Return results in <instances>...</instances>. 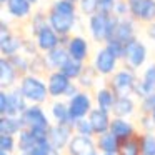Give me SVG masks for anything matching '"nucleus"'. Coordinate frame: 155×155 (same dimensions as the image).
I'll return each mask as SVG.
<instances>
[{
  "instance_id": "f257e3e1",
  "label": "nucleus",
  "mask_w": 155,
  "mask_h": 155,
  "mask_svg": "<svg viewBox=\"0 0 155 155\" xmlns=\"http://www.w3.org/2000/svg\"><path fill=\"white\" fill-rule=\"evenodd\" d=\"M117 24H118V17L104 14V12H97V14L87 17L88 37L97 45H105V42L114 37Z\"/></svg>"
},
{
  "instance_id": "f03ea898",
  "label": "nucleus",
  "mask_w": 155,
  "mask_h": 155,
  "mask_svg": "<svg viewBox=\"0 0 155 155\" xmlns=\"http://www.w3.org/2000/svg\"><path fill=\"white\" fill-rule=\"evenodd\" d=\"M18 88L22 90L24 97L27 98L28 104H45L50 98L48 95V87L47 82L44 80V77L35 74H27L20 78L18 82Z\"/></svg>"
},
{
  "instance_id": "7ed1b4c3",
  "label": "nucleus",
  "mask_w": 155,
  "mask_h": 155,
  "mask_svg": "<svg viewBox=\"0 0 155 155\" xmlns=\"http://www.w3.org/2000/svg\"><path fill=\"white\" fill-rule=\"evenodd\" d=\"M27 98L24 97L22 90L18 87H14L10 90H2L0 92V115L7 117H20L28 107Z\"/></svg>"
},
{
  "instance_id": "20e7f679",
  "label": "nucleus",
  "mask_w": 155,
  "mask_h": 155,
  "mask_svg": "<svg viewBox=\"0 0 155 155\" xmlns=\"http://www.w3.org/2000/svg\"><path fill=\"white\" fill-rule=\"evenodd\" d=\"M137 82H138V77L135 74V70L125 67V65L118 67V70L107 78L108 87L115 92L117 97H120V95H134Z\"/></svg>"
},
{
  "instance_id": "39448f33",
  "label": "nucleus",
  "mask_w": 155,
  "mask_h": 155,
  "mask_svg": "<svg viewBox=\"0 0 155 155\" xmlns=\"http://www.w3.org/2000/svg\"><path fill=\"white\" fill-rule=\"evenodd\" d=\"M147 57H148L147 45H145L138 37H135L125 45V57H124V60H122V64H124L125 67H128V68L137 72L138 68H142V65H145Z\"/></svg>"
},
{
  "instance_id": "423d86ee",
  "label": "nucleus",
  "mask_w": 155,
  "mask_h": 155,
  "mask_svg": "<svg viewBox=\"0 0 155 155\" xmlns=\"http://www.w3.org/2000/svg\"><path fill=\"white\" fill-rule=\"evenodd\" d=\"M118 60L105 45H98L97 52H95L94 58H92V65L94 68L100 74V77H110L118 70Z\"/></svg>"
},
{
  "instance_id": "0eeeda50",
  "label": "nucleus",
  "mask_w": 155,
  "mask_h": 155,
  "mask_svg": "<svg viewBox=\"0 0 155 155\" xmlns=\"http://www.w3.org/2000/svg\"><path fill=\"white\" fill-rule=\"evenodd\" d=\"M48 24L60 37H70L74 35L75 27L78 24V14H60L48 8Z\"/></svg>"
},
{
  "instance_id": "6e6552de",
  "label": "nucleus",
  "mask_w": 155,
  "mask_h": 155,
  "mask_svg": "<svg viewBox=\"0 0 155 155\" xmlns=\"http://www.w3.org/2000/svg\"><path fill=\"white\" fill-rule=\"evenodd\" d=\"M68 112H70L72 122H77L80 118L88 117V114L94 108V100L92 95L88 94V90H80L77 95H74L72 98H68Z\"/></svg>"
},
{
  "instance_id": "1a4fd4ad",
  "label": "nucleus",
  "mask_w": 155,
  "mask_h": 155,
  "mask_svg": "<svg viewBox=\"0 0 155 155\" xmlns=\"http://www.w3.org/2000/svg\"><path fill=\"white\" fill-rule=\"evenodd\" d=\"M20 120L24 124V128H45V130H50L52 127L45 110L38 104L28 105L25 108V112L20 115Z\"/></svg>"
},
{
  "instance_id": "9d476101",
  "label": "nucleus",
  "mask_w": 155,
  "mask_h": 155,
  "mask_svg": "<svg viewBox=\"0 0 155 155\" xmlns=\"http://www.w3.org/2000/svg\"><path fill=\"white\" fill-rule=\"evenodd\" d=\"M72 82L74 80H70L64 72L52 70L50 74L47 75V87H48V95H50V98H55V100L64 98L65 94H67V90H68V87L72 85Z\"/></svg>"
},
{
  "instance_id": "9b49d317",
  "label": "nucleus",
  "mask_w": 155,
  "mask_h": 155,
  "mask_svg": "<svg viewBox=\"0 0 155 155\" xmlns=\"http://www.w3.org/2000/svg\"><path fill=\"white\" fill-rule=\"evenodd\" d=\"M67 52L70 55V58L78 62H87L90 57V42L87 40V37H84L82 34H74L70 35L67 42Z\"/></svg>"
},
{
  "instance_id": "f8f14e48",
  "label": "nucleus",
  "mask_w": 155,
  "mask_h": 155,
  "mask_svg": "<svg viewBox=\"0 0 155 155\" xmlns=\"http://www.w3.org/2000/svg\"><path fill=\"white\" fill-rule=\"evenodd\" d=\"M75 130L72 125H62V124H54L48 130V140L52 147L58 150H67V145L70 143Z\"/></svg>"
},
{
  "instance_id": "ddd939ff",
  "label": "nucleus",
  "mask_w": 155,
  "mask_h": 155,
  "mask_svg": "<svg viewBox=\"0 0 155 155\" xmlns=\"http://www.w3.org/2000/svg\"><path fill=\"white\" fill-rule=\"evenodd\" d=\"M97 150L95 137H85V135L74 134L70 143L67 145V155H92Z\"/></svg>"
},
{
  "instance_id": "4468645a",
  "label": "nucleus",
  "mask_w": 155,
  "mask_h": 155,
  "mask_svg": "<svg viewBox=\"0 0 155 155\" xmlns=\"http://www.w3.org/2000/svg\"><path fill=\"white\" fill-rule=\"evenodd\" d=\"M34 7L35 5L30 0H7V4L4 5L8 17L15 18L18 22L30 20V17L34 15Z\"/></svg>"
},
{
  "instance_id": "2eb2a0df",
  "label": "nucleus",
  "mask_w": 155,
  "mask_h": 155,
  "mask_svg": "<svg viewBox=\"0 0 155 155\" xmlns=\"http://www.w3.org/2000/svg\"><path fill=\"white\" fill-rule=\"evenodd\" d=\"M34 38H35V42H37V47L42 54H47V52L57 48L58 45H62V37L52 28L50 24L45 25Z\"/></svg>"
},
{
  "instance_id": "dca6fc26",
  "label": "nucleus",
  "mask_w": 155,
  "mask_h": 155,
  "mask_svg": "<svg viewBox=\"0 0 155 155\" xmlns=\"http://www.w3.org/2000/svg\"><path fill=\"white\" fill-rule=\"evenodd\" d=\"M22 75L18 74V70L15 68V65L12 64V60L8 57H2L0 58V85L2 90H10L15 85L20 82Z\"/></svg>"
},
{
  "instance_id": "f3484780",
  "label": "nucleus",
  "mask_w": 155,
  "mask_h": 155,
  "mask_svg": "<svg viewBox=\"0 0 155 155\" xmlns=\"http://www.w3.org/2000/svg\"><path fill=\"white\" fill-rule=\"evenodd\" d=\"M153 92H155V62H152L145 67L142 77L138 78L134 95L138 98H143L147 95L153 94Z\"/></svg>"
},
{
  "instance_id": "a211bd4d",
  "label": "nucleus",
  "mask_w": 155,
  "mask_h": 155,
  "mask_svg": "<svg viewBox=\"0 0 155 155\" xmlns=\"http://www.w3.org/2000/svg\"><path fill=\"white\" fill-rule=\"evenodd\" d=\"M88 120H90L92 127H94V130H95V137H97V135H102V134L110 130L112 114L107 110H102V108L95 107V108H92V112L88 114Z\"/></svg>"
},
{
  "instance_id": "6ab92c4d",
  "label": "nucleus",
  "mask_w": 155,
  "mask_h": 155,
  "mask_svg": "<svg viewBox=\"0 0 155 155\" xmlns=\"http://www.w3.org/2000/svg\"><path fill=\"white\" fill-rule=\"evenodd\" d=\"M137 37V22L132 17H125V18H118V24L115 27L114 37L117 40L124 42V44H128L132 38Z\"/></svg>"
},
{
  "instance_id": "aec40b11",
  "label": "nucleus",
  "mask_w": 155,
  "mask_h": 155,
  "mask_svg": "<svg viewBox=\"0 0 155 155\" xmlns=\"http://www.w3.org/2000/svg\"><path fill=\"white\" fill-rule=\"evenodd\" d=\"M110 132L118 138V140H127V138L134 137L138 134L137 127L132 124L130 120L122 117H112V124H110Z\"/></svg>"
},
{
  "instance_id": "412c9836",
  "label": "nucleus",
  "mask_w": 155,
  "mask_h": 155,
  "mask_svg": "<svg viewBox=\"0 0 155 155\" xmlns=\"http://www.w3.org/2000/svg\"><path fill=\"white\" fill-rule=\"evenodd\" d=\"M137 110V102H135L134 95H120L115 100V105L112 108V117H122L127 118L132 117Z\"/></svg>"
},
{
  "instance_id": "4be33fe9",
  "label": "nucleus",
  "mask_w": 155,
  "mask_h": 155,
  "mask_svg": "<svg viewBox=\"0 0 155 155\" xmlns=\"http://www.w3.org/2000/svg\"><path fill=\"white\" fill-rule=\"evenodd\" d=\"M44 55H45V60H47V65H48V70L50 72L52 70H60V68L67 64L68 58H70L65 45H58L57 48H54V50L47 52V54H44Z\"/></svg>"
},
{
  "instance_id": "5701e85b",
  "label": "nucleus",
  "mask_w": 155,
  "mask_h": 155,
  "mask_svg": "<svg viewBox=\"0 0 155 155\" xmlns=\"http://www.w3.org/2000/svg\"><path fill=\"white\" fill-rule=\"evenodd\" d=\"M24 40L25 38L22 35H18L17 32L10 35L8 38L0 40V50H2V57H12V55L22 54L24 48Z\"/></svg>"
},
{
  "instance_id": "b1692460",
  "label": "nucleus",
  "mask_w": 155,
  "mask_h": 155,
  "mask_svg": "<svg viewBox=\"0 0 155 155\" xmlns=\"http://www.w3.org/2000/svg\"><path fill=\"white\" fill-rule=\"evenodd\" d=\"M115 100H117V95H115V92L108 87V84H105L104 87L97 88V92H95V105H97L98 108H102V110H107L112 114Z\"/></svg>"
},
{
  "instance_id": "393cba45",
  "label": "nucleus",
  "mask_w": 155,
  "mask_h": 155,
  "mask_svg": "<svg viewBox=\"0 0 155 155\" xmlns=\"http://www.w3.org/2000/svg\"><path fill=\"white\" fill-rule=\"evenodd\" d=\"M95 142H97V150L100 153H117L118 145H120V140L110 130L102 134V135H97Z\"/></svg>"
},
{
  "instance_id": "a878e982",
  "label": "nucleus",
  "mask_w": 155,
  "mask_h": 155,
  "mask_svg": "<svg viewBox=\"0 0 155 155\" xmlns=\"http://www.w3.org/2000/svg\"><path fill=\"white\" fill-rule=\"evenodd\" d=\"M50 114L52 118L55 120V124H62V125H72L74 127V122L70 118V112H68V102L64 100H55L50 107Z\"/></svg>"
},
{
  "instance_id": "bb28decb",
  "label": "nucleus",
  "mask_w": 155,
  "mask_h": 155,
  "mask_svg": "<svg viewBox=\"0 0 155 155\" xmlns=\"http://www.w3.org/2000/svg\"><path fill=\"white\" fill-rule=\"evenodd\" d=\"M98 77H100V74L94 68V65H85L82 75L75 82L78 84V87H80L82 90H92V88L95 87V84H97Z\"/></svg>"
},
{
  "instance_id": "cd10ccee",
  "label": "nucleus",
  "mask_w": 155,
  "mask_h": 155,
  "mask_svg": "<svg viewBox=\"0 0 155 155\" xmlns=\"http://www.w3.org/2000/svg\"><path fill=\"white\" fill-rule=\"evenodd\" d=\"M117 155H142V145H140V132L134 137L122 140L118 145Z\"/></svg>"
},
{
  "instance_id": "c85d7f7f",
  "label": "nucleus",
  "mask_w": 155,
  "mask_h": 155,
  "mask_svg": "<svg viewBox=\"0 0 155 155\" xmlns=\"http://www.w3.org/2000/svg\"><path fill=\"white\" fill-rule=\"evenodd\" d=\"M24 128L20 117H7V115H2L0 117V134H7V135H15L18 134Z\"/></svg>"
},
{
  "instance_id": "c756f323",
  "label": "nucleus",
  "mask_w": 155,
  "mask_h": 155,
  "mask_svg": "<svg viewBox=\"0 0 155 155\" xmlns=\"http://www.w3.org/2000/svg\"><path fill=\"white\" fill-rule=\"evenodd\" d=\"M17 142H18V152H27V153H30L32 148L37 145L38 138L32 134L30 128H22V132L17 135Z\"/></svg>"
},
{
  "instance_id": "7c9ffc66",
  "label": "nucleus",
  "mask_w": 155,
  "mask_h": 155,
  "mask_svg": "<svg viewBox=\"0 0 155 155\" xmlns=\"http://www.w3.org/2000/svg\"><path fill=\"white\" fill-rule=\"evenodd\" d=\"M47 24H48V12L37 10L30 17V22H28V27H30V35H32V37H35V35H37Z\"/></svg>"
},
{
  "instance_id": "2f4dec72",
  "label": "nucleus",
  "mask_w": 155,
  "mask_h": 155,
  "mask_svg": "<svg viewBox=\"0 0 155 155\" xmlns=\"http://www.w3.org/2000/svg\"><path fill=\"white\" fill-rule=\"evenodd\" d=\"M85 68V64L84 62H78V60H74V58H68L67 64L64 65V67L60 68V72H64L65 75H67L70 80H77L78 77L82 75V72H84Z\"/></svg>"
},
{
  "instance_id": "473e14b6",
  "label": "nucleus",
  "mask_w": 155,
  "mask_h": 155,
  "mask_svg": "<svg viewBox=\"0 0 155 155\" xmlns=\"http://www.w3.org/2000/svg\"><path fill=\"white\" fill-rule=\"evenodd\" d=\"M142 155H155V134L153 132H140Z\"/></svg>"
},
{
  "instance_id": "72a5a7b5",
  "label": "nucleus",
  "mask_w": 155,
  "mask_h": 155,
  "mask_svg": "<svg viewBox=\"0 0 155 155\" xmlns=\"http://www.w3.org/2000/svg\"><path fill=\"white\" fill-rule=\"evenodd\" d=\"M12 60V64L15 65V68L18 70V74L24 77V75L30 74V57H27L25 54H17L8 57Z\"/></svg>"
},
{
  "instance_id": "f704fd0d",
  "label": "nucleus",
  "mask_w": 155,
  "mask_h": 155,
  "mask_svg": "<svg viewBox=\"0 0 155 155\" xmlns=\"http://www.w3.org/2000/svg\"><path fill=\"white\" fill-rule=\"evenodd\" d=\"M77 5H78V14L84 15V17H90V15L98 12L100 0H78Z\"/></svg>"
},
{
  "instance_id": "c9c22d12",
  "label": "nucleus",
  "mask_w": 155,
  "mask_h": 155,
  "mask_svg": "<svg viewBox=\"0 0 155 155\" xmlns=\"http://www.w3.org/2000/svg\"><path fill=\"white\" fill-rule=\"evenodd\" d=\"M74 130H75V134H78V135H85V137H95V130H94V127H92L88 117L80 118V120L75 122V124H74Z\"/></svg>"
},
{
  "instance_id": "e433bc0d",
  "label": "nucleus",
  "mask_w": 155,
  "mask_h": 155,
  "mask_svg": "<svg viewBox=\"0 0 155 155\" xmlns=\"http://www.w3.org/2000/svg\"><path fill=\"white\" fill-rule=\"evenodd\" d=\"M125 45H127V44L117 40V38H110V40L105 42V47H107L108 50H110L120 62L124 60V57H125Z\"/></svg>"
},
{
  "instance_id": "4c0bfd02",
  "label": "nucleus",
  "mask_w": 155,
  "mask_h": 155,
  "mask_svg": "<svg viewBox=\"0 0 155 155\" xmlns=\"http://www.w3.org/2000/svg\"><path fill=\"white\" fill-rule=\"evenodd\" d=\"M17 148H18V142H17V137H15V135L0 134V150L14 153Z\"/></svg>"
},
{
  "instance_id": "58836bf2",
  "label": "nucleus",
  "mask_w": 155,
  "mask_h": 155,
  "mask_svg": "<svg viewBox=\"0 0 155 155\" xmlns=\"http://www.w3.org/2000/svg\"><path fill=\"white\" fill-rule=\"evenodd\" d=\"M138 110H140V114H152L155 110V92L147 95V97H143V98H140Z\"/></svg>"
},
{
  "instance_id": "ea45409f",
  "label": "nucleus",
  "mask_w": 155,
  "mask_h": 155,
  "mask_svg": "<svg viewBox=\"0 0 155 155\" xmlns=\"http://www.w3.org/2000/svg\"><path fill=\"white\" fill-rule=\"evenodd\" d=\"M52 148L54 147H52V143H50L48 138H45V140H38L37 145L32 148L30 155H50Z\"/></svg>"
},
{
  "instance_id": "a19ab883",
  "label": "nucleus",
  "mask_w": 155,
  "mask_h": 155,
  "mask_svg": "<svg viewBox=\"0 0 155 155\" xmlns=\"http://www.w3.org/2000/svg\"><path fill=\"white\" fill-rule=\"evenodd\" d=\"M138 122H140L142 132H153L155 130V124H153V118H152L150 114H140Z\"/></svg>"
},
{
  "instance_id": "79ce46f5",
  "label": "nucleus",
  "mask_w": 155,
  "mask_h": 155,
  "mask_svg": "<svg viewBox=\"0 0 155 155\" xmlns=\"http://www.w3.org/2000/svg\"><path fill=\"white\" fill-rule=\"evenodd\" d=\"M118 0H100V5H98V12H104V14L112 15L114 14V8L117 5Z\"/></svg>"
},
{
  "instance_id": "37998d69",
  "label": "nucleus",
  "mask_w": 155,
  "mask_h": 155,
  "mask_svg": "<svg viewBox=\"0 0 155 155\" xmlns=\"http://www.w3.org/2000/svg\"><path fill=\"white\" fill-rule=\"evenodd\" d=\"M12 34H14V28L10 27V24H7V20H2V25H0V40L8 38Z\"/></svg>"
},
{
  "instance_id": "c03bdc74",
  "label": "nucleus",
  "mask_w": 155,
  "mask_h": 155,
  "mask_svg": "<svg viewBox=\"0 0 155 155\" xmlns=\"http://www.w3.org/2000/svg\"><path fill=\"white\" fill-rule=\"evenodd\" d=\"M145 34H147V37L150 38L152 42H155V22L145 25Z\"/></svg>"
},
{
  "instance_id": "a18cd8bd",
  "label": "nucleus",
  "mask_w": 155,
  "mask_h": 155,
  "mask_svg": "<svg viewBox=\"0 0 155 155\" xmlns=\"http://www.w3.org/2000/svg\"><path fill=\"white\" fill-rule=\"evenodd\" d=\"M62 152H64V150H58V148H52L50 155H62Z\"/></svg>"
},
{
  "instance_id": "49530a36",
  "label": "nucleus",
  "mask_w": 155,
  "mask_h": 155,
  "mask_svg": "<svg viewBox=\"0 0 155 155\" xmlns=\"http://www.w3.org/2000/svg\"><path fill=\"white\" fill-rule=\"evenodd\" d=\"M92 155H117V153H100V152H95V153H92Z\"/></svg>"
},
{
  "instance_id": "de8ad7c7",
  "label": "nucleus",
  "mask_w": 155,
  "mask_h": 155,
  "mask_svg": "<svg viewBox=\"0 0 155 155\" xmlns=\"http://www.w3.org/2000/svg\"><path fill=\"white\" fill-rule=\"evenodd\" d=\"M0 155H12L10 152H5V150H0Z\"/></svg>"
},
{
  "instance_id": "09e8293b",
  "label": "nucleus",
  "mask_w": 155,
  "mask_h": 155,
  "mask_svg": "<svg viewBox=\"0 0 155 155\" xmlns=\"http://www.w3.org/2000/svg\"><path fill=\"white\" fill-rule=\"evenodd\" d=\"M30 2H32L34 5H38V4H40V0H30Z\"/></svg>"
},
{
  "instance_id": "8fccbe9b",
  "label": "nucleus",
  "mask_w": 155,
  "mask_h": 155,
  "mask_svg": "<svg viewBox=\"0 0 155 155\" xmlns=\"http://www.w3.org/2000/svg\"><path fill=\"white\" fill-rule=\"evenodd\" d=\"M150 115H152V118H153V124H155V110H153V112H152V114H150Z\"/></svg>"
},
{
  "instance_id": "3c124183",
  "label": "nucleus",
  "mask_w": 155,
  "mask_h": 155,
  "mask_svg": "<svg viewBox=\"0 0 155 155\" xmlns=\"http://www.w3.org/2000/svg\"><path fill=\"white\" fill-rule=\"evenodd\" d=\"M18 155H30V153H27V152H20Z\"/></svg>"
},
{
  "instance_id": "603ef678",
  "label": "nucleus",
  "mask_w": 155,
  "mask_h": 155,
  "mask_svg": "<svg viewBox=\"0 0 155 155\" xmlns=\"http://www.w3.org/2000/svg\"><path fill=\"white\" fill-rule=\"evenodd\" d=\"M0 2H2V5H5V4H7V0H0Z\"/></svg>"
},
{
  "instance_id": "864d4df0",
  "label": "nucleus",
  "mask_w": 155,
  "mask_h": 155,
  "mask_svg": "<svg viewBox=\"0 0 155 155\" xmlns=\"http://www.w3.org/2000/svg\"><path fill=\"white\" fill-rule=\"evenodd\" d=\"M74 2H78V0H74Z\"/></svg>"
}]
</instances>
